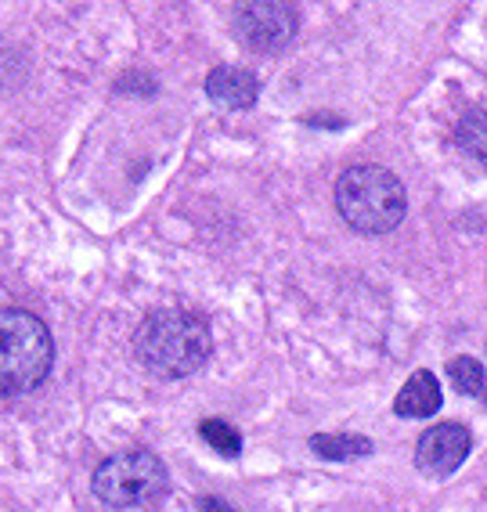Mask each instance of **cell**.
<instances>
[{
	"label": "cell",
	"instance_id": "9",
	"mask_svg": "<svg viewBox=\"0 0 487 512\" xmlns=\"http://www.w3.org/2000/svg\"><path fill=\"white\" fill-rule=\"evenodd\" d=\"M311 451L318 458H329V462H350V458L372 455V440L354 437V433H314Z\"/></svg>",
	"mask_w": 487,
	"mask_h": 512
},
{
	"label": "cell",
	"instance_id": "11",
	"mask_svg": "<svg viewBox=\"0 0 487 512\" xmlns=\"http://www.w3.org/2000/svg\"><path fill=\"white\" fill-rule=\"evenodd\" d=\"M448 375L451 383L459 386V394L466 397H484V365H480L477 357H455V361H448Z\"/></svg>",
	"mask_w": 487,
	"mask_h": 512
},
{
	"label": "cell",
	"instance_id": "8",
	"mask_svg": "<svg viewBox=\"0 0 487 512\" xmlns=\"http://www.w3.org/2000/svg\"><path fill=\"white\" fill-rule=\"evenodd\" d=\"M441 386H437V375L419 368V372L408 375V383L401 386V394L394 401V412L401 419H426V415L441 412Z\"/></svg>",
	"mask_w": 487,
	"mask_h": 512
},
{
	"label": "cell",
	"instance_id": "10",
	"mask_svg": "<svg viewBox=\"0 0 487 512\" xmlns=\"http://www.w3.org/2000/svg\"><path fill=\"white\" fill-rule=\"evenodd\" d=\"M199 433H203V440L210 444L217 455L224 458H239L242 455V433L231 426V422L224 419H206L203 426H199Z\"/></svg>",
	"mask_w": 487,
	"mask_h": 512
},
{
	"label": "cell",
	"instance_id": "5",
	"mask_svg": "<svg viewBox=\"0 0 487 512\" xmlns=\"http://www.w3.org/2000/svg\"><path fill=\"white\" fill-rule=\"evenodd\" d=\"M300 29V11L293 4H278V0H257V4H242L235 15V33L242 37V44L264 55H275L282 47H289V40Z\"/></svg>",
	"mask_w": 487,
	"mask_h": 512
},
{
	"label": "cell",
	"instance_id": "2",
	"mask_svg": "<svg viewBox=\"0 0 487 512\" xmlns=\"http://www.w3.org/2000/svg\"><path fill=\"white\" fill-rule=\"evenodd\" d=\"M336 210L361 235H386L408 213L405 184L386 166H350L336 181Z\"/></svg>",
	"mask_w": 487,
	"mask_h": 512
},
{
	"label": "cell",
	"instance_id": "13",
	"mask_svg": "<svg viewBox=\"0 0 487 512\" xmlns=\"http://www.w3.org/2000/svg\"><path fill=\"white\" fill-rule=\"evenodd\" d=\"M203 512H239L231 502H224V498H203Z\"/></svg>",
	"mask_w": 487,
	"mask_h": 512
},
{
	"label": "cell",
	"instance_id": "12",
	"mask_svg": "<svg viewBox=\"0 0 487 512\" xmlns=\"http://www.w3.org/2000/svg\"><path fill=\"white\" fill-rule=\"evenodd\" d=\"M455 141H459L462 148H466L473 159H484V109H473L466 119L459 123V130H455Z\"/></svg>",
	"mask_w": 487,
	"mask_h": 512
},
{
	"label": "cell",
	"instance_id": "4",
	"mask_svg": "<svg viewBox=\"0 0 487 512\" xmlns=\"http://www.w3.org/2000/svg\"><path fill=\"white\" fill-rule=\"evenodd\" d=\"M91 487L105 505H116V509L145 505L166 491V466L163 458L145 448L116 451L94 469Z\"/></svg>",
	"mask_w": 487,
	"mask_h": 512
},
{
	"label": "cell",
	"instance_id": "3",
	"mask_svg": "<svg viewBox=\"0 0 487 512\" xmlns=\"http://www.w3.org/2000/svg\"><path fill=\"white\" fill-rule=\"evenodd\" d=\"M55 365L51 329L33 311H0V397L33 394Z\"/></svg>",
	"mask_w": 487,
	"mask_h": 512
},
{
	"label": "cell",
	"instance_id": "1",
	"mask_svg": "<svg viewBox=\"0 0 487 512\" xmlns=\"http://www.w3.org/2000/svg\"><path fill=\"white\" fill-rule=\"evenodd\" d=\"M210 325L192 311H156L138 325L134 354L148 372L163 379H188L210 361Z\"/></svg>",
	"mask_w": 487,
	"mask_h": 512
},
{
	"label": "cell",
	"instance_id": "6",
	"mask_svg": "<svg viewBox=\"0 0 487 512\" xmlns=\"http://www.w3.org/2000/svg\"><path fill=\"white\" fill-rule=\"evenodd\" d=\"M469 448H473V437H469L466 426L459 422H441L419 437L415 444V466L430 476H451L455 469L466 462Z\"/></svg>",
	"mask_w": 487,
	"mask_h": 512
},
{
	"label": "cell",
	"instance_id": "7",
	"mask_svg": "<svg viewBox=\"0 0 487 512\" xmlns=\"http://www.w3.org/2000/svg\"><path fill=\"white\" fill-rule=\"evenodd\" d=\"M206 94L224 109H249L260 98V80L242 65H217L206 76Z\"/></svg>",
	"mask_w": 487,
	"mask_h": 512
}]
</instances>
